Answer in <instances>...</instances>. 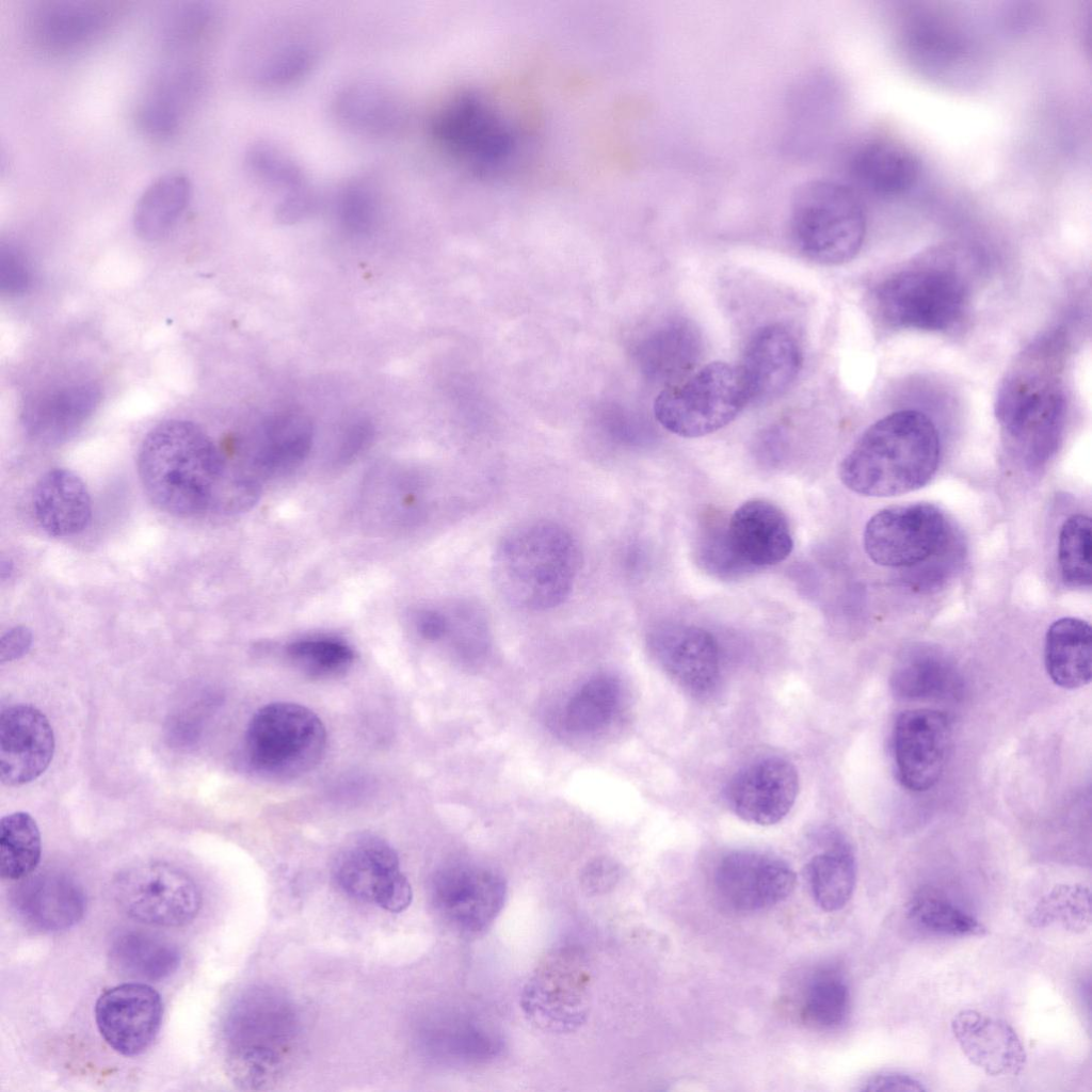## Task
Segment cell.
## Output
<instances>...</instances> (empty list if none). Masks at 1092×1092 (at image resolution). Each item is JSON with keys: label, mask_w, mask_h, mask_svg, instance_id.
<instances>
[{"label": "cell", "mask_w": 1092, "mask_h": 1092, "mask_svg": "<svg viewBox=\"0 0 1092 1092\" xmlns=\"http://www.w3.org/2000/svg\"><path fill=\"white\" fill-rule=\"evenodd\" d=\"M940 452L937 430L926 414L897 411L862 434L841 461L839 478L850 491L863 496L901 495L931 480Z\"/></svg>", "instance_id": "6da1fadb"}, {"label": "cell", "mask_w": 1092, "mask_h": 1092, "mask_svg": "<svg viewBox=\"0 0 1092 1092\" xmlns=\"http://www.w3.org/2000/svg\"><path fill=\"white\" fill-rule=\"evenodd\" d=\"M224 455L197 424L165 420L151 429L138 455V472L148 498L177 517L210 509Z\"/></svg>", "instance_id": "7a4b0ae2"}, {"label": "cell", "mask_w": 1092, "mask_h": 1092, "mask_svg": "<svg viewBox=\"0 0 1092 1092\" xmlns=\"http://www.w3.org/2000/svg\"><path fill=\"white\" fill-rule=\"evenodd\" d=\"M581 553L563 526L537 520L507 533L493 560L495 585L507 601L527 611L558 607L568 597Z\"/></svg>", "instance_id": "3957f363"}, {"label": "cell", "mask_w": 1092, "mask_h": 1092, "mask_svg": "<svg viewBox=\"0 0 1092 1092\" xmlns=\"http://www.w3.org/2000/svg\"><path fill=\"white\" fill-rule=\"evenodd\" d=\"M299 1022L293 1005L274 989L253 987L229 1008L224 1024L226 1070L243 1090H268L294 1055Z\"/></svg>", "instance_id": "277c9868"}, {"label": "cell", "mask_w": 1092, "mask_h": 1092, "mask_svg": "<svg viewBox=\"0 0 1092 1092\" xmlns=\"http://www.w3.org/2000/svg\"><path fill=\"white\" fill-rule=\"evenodd\" d=\"M995 416L1015 451L1029 464L1045 462L1057 449L1066 416L1058 362L1038 344L1013 366L996 396Z\"/></svg>", "instance_id": "5b68a950"}, {"label": "cell", "mask_w": 1092, "mask_h": 1092, "mask_svg": "<svg viewBox=\"0 0 1092 1092\" xmlns=\"http://www.w3.org/2000/svg\"><path fill=\"white\" fill-rule=\"evenodd\" d=\"M790 225L798 250L829 266L854 258L866 235L860 197L851 187L832 180H814L798 190Z\"/></svg>", "instance_id": "8992f818"}, {"label": "cell", "mask_w": 1092, "mask_h": 1092, "mask_svg": "<svg viewBox=\"0 0 1092 1092\" xmlns=\"http://www.w3.org/2000/svg\"><path fill=\"white\" fill-rule=\"evenodd\" d=\"M326 729L309 708L275 702L248 722L244 752L250 767L264 777L288 780L312 770L326 749Z\"/></svg>", "instance_id": "52a82bcc"}, {"label": "cell", "mask_w": 1092, "mask_h": 1092, "mask_svg": "<svg viewBox=\"0 0 1092 1092\" xmlns=\"http://www.w3.org/2000/svg\"><path fill=\"white\" fill-rule=\"evenodd\" d=\"M874 304L890 327L945 332L964 317L968 288L951 269L913 267L883 279L876 288Z\"/></svg>", "instance_id": "ba28073f"}, {"label": "cell", "mask_w": 1092, "mask_h": 1092, "mask_svg": "<svg viewBox=\"0 0 1092 1092\" xmlns=\"http://www.w3.org/2000/svg\"><path fill=\"white\" fill-rule=\"evenodd\" d=\"M750 403L738 366L712 362L656 398L654 413L669 432L686 438L711 434Z\"/></svg>", "instance_id": "9c48e42d"}, {"label": "cell", "mask_w": 1092, "mask_h": 1092, "mask_svg": "<svg viewBox=\"0 0 1092 1092\" xmlns=\"http://www.w3.org/2000/svg\"><path fill=\"white\" fill-rule=\"evenodd\" d=\"M591 974L584 954L575 947L549 952L525 984L520 1005L529 1021L550 1032H571L590 1010Z\"/></svg>", "instance_id": "30bf717a"}, {"label": "cell", "mask_w": 1092, "mask_h": 1092, "mask_svg": "<svg viewBox=\"0 0 1092 1092\" xmlns=\"http://www.w3.org/2000/svg\"><path fill=\"white\" fill-rule=\"evenodd\" d=\"M112 895L122 912L147 925L181 927L198 914L202 895L193 879L162 862H147L121 870Z\"/></svg>", "instance_id": "8fae6325"}, {"label": "cell", "mask_w": 1092, "mask_h": 1092, "mask_svg": "<svg viewBox=\"0 0 1092 1092\" xmlns=\"http://www.w3.org/2000/svg\"><path fill=\"white\" fill-rule=\"evenodd\" d=\"M954 534L938 508L911 503L877 512L866 524L863 542L876 564L912 568L942 550Z\"/></svg>", "instance_id": "7c38bea8"}, {"label": "cell", "mask_w": 1092, "mask_h": 1092, "mask_svg": "<svg viewBox=\"0 0 1092 1092\" xmlns=\"http://www.w3.org/2000/svg\"><path fill=\"white\" fill-rule=\"evenodd\" d=\"M334 878L348 896L387 912H402L412 902V887L397 852L374 834H357L346 842L336 858Z\"/></svg>", "instance_id": "4fadbf2b"}, {"label": "cell", "mask_w": 1092, "mask_h": 1092, "mask_svg": "<svg viewBox=\"0 0 1092 1092\" xmlns=\"http://www.w3.org/2000/svg\"><path fill=\"white\" fill-rule=\"evenodd\" d=\"M504 878L494 869L452 864L438 869L431 881V901L439 916L464 935L489 928L507 899Z\"/></svg>", "instance_id": "5bb4252c"}, {"label": "cell", "mask_w": 1092, "mask_h": 1092, "mask_svg": "<svg viewBox=\"0 0 1092 1092\" xmlns=\"http://www.w3.org/2000/svg\"><path fill=\"white\" fill-rule=\"evenodd\" d=\"M952 727L946 713L932 708L902 711L892 735V753L897 778L910 791L932 788L946 766Z\"/></svg>", "instance_id": "9a60e30c"}, {"label": "cell", "mask_w": 1092, "mask_h": 1092, "mask_svg": "<svg viewBox=\"0 0 1092 1092\" xmlns=\"http://www.w3.org/2000/svg\"><path fill=\"white\" fill-rule=\"evenodd\" d=\"M432 133L451 154L482 168L504 162L514 146L496 115L469 94L455 96L439 109Z\"/></svg>", "instance_id": "2e32d148"}, {"label": "cell", "mask_w": 1092, "mask_h": 1092, "mask_svg": "<svg viewBox=\"0 0 1092 1092\" xmlns=\"http://www.w3.org/2000/svg\"><path fill=\"white\" fill-rule=\"evenodd\" d=\"M163 1017L160 994L145 983H124L103 992L95 1003L100 1035L116 1053L134 1057L155 1041Z\"/></svg>", "instance_id": "e0dca14e"}, {"label": "cell", "mask_w": 1092, "mask_h": 1092, "mask_svg": "<svg viewBox=\"0 0 1092 1092\" xmlns=\"http://www.w3.org/2000/svg\"><path fill=\"white\" fill-rule=\"evenodd\" d=\"M649 651L680 688L692 695H709L721 675L719 644L708 630L688 624H664L648 636Z\"/></svg>", "instance_id": "ac0fdd59"}, {"label": "cell", "mask_w": 1092, "mask_h": 1092, "mask_svg": "<svg viewBox=\"0 0 1092 1092\" xmlns=\"http://www.w3.org/2000/svg\"><path fill=\"white\" fill-rule=\"evenodd\" d=\"M714 884L728 906L739 912H756L786 899L794 888L796 874L776 856L743 850L720 861Z\"/></svg>", "instance_id": "d6986e66"}, {"label": "cell", "mask_w": 1092, "mask_h": 1092, "mask_svg": "<svg viewBox=\"0 0 1092 1092\" xmlns=\"http://www.w3.org/2000/svg\"><path fill=\"white\" fill-rule=\"evenodd\" d=\"M799 792L796 767L781 757H767L737 772L726 787L729 808L742 820L758 825L782 821Z\"/></svg>", "instance_id": "ffe728a7"}, {"label": "cell", "mask_w": 1092, "mask_h": 1092, "mask_svg": "<svg viewBox=\"0 0 1092 1092\" xmlns=\"http://www.w3.org/2000/svg\"><path fill=\"white\" fill-rule=\"evenodd\" d=\"M54 734L36 707L16 704L0 717V777L6 786H21L41 776L54 754Z\"/></svg>", "instance_id": "44dd1931"}, {"label": "cell", "mask_w": 1092, "mask_h": 1092, "mask_svg": "<svg viewBox=\"0 0 1092 1092\" xmlns=\"http://www.w3.org/2000/svg\"><path fill=\"white\" fill-rule=\"evenodd\" d=\"M726 535L735 558L750 573L785 561L793 549L787 516L764 499L738 507L726 523Z\"/></svg>", "instance_id": "7402d4cb"}, {"label": "cell", "mask_w": 1092, "mask_h": 1092, "mask_svg": "<svg viewBox=\"0 0 1092 1092\" xmlns=\"http://www.w3.org/2000/svg\"><path fill=\"white\" fill-rule=\"evenodd\" d=\"M17 918L27 927L52 933L74 927L83 917L86 898L81 885L65 873L28 876L11 893Z\"/></svg>", "instance_id": "603a6c76"}, {"label": "cell", "mask_w": 1092, "mask_h": 1092, "mask_svg": "<svg viewBox=\"0 0 1092 1092\" xmlns=\"http://www.w3.org/2000/svg\"><path fill=\"white\" fill-rule=\"evenodd\" d=\"M802 352L793 334L781 324L758 330L738 366L750 402H766L784 394L802 367Z\"/></svg>", "instance_id": "cb8c5ba5"}, {"label": "cell", "mask_w": 1092, "mask_h": 1092, "mask_svg": "<svg viewBox=\"0 0 1092 1092\" xmlns=\"http://www.w3.org/2000/svg\"><path fill=\"white\" fill-rule=\"evenodd\" d=\"M100 398V389L93 382L71 383L38 392L25 404L23 429L38 444H62L93 415Z\"/></svg>", "instance_id": "d4e9b609"}, {"label": "cell", "mask_w": 1092, "mask_h": 1092, "mask_svg": "<svg viewBox=\"0 0 1092 1092\" xmlns=\"http://www.w3.org/2000/svg\"><path fill=\"white\" fill-rule=\"evenodd\" d=\"M952 1033L965 1057L991 1076H1014L1026 1064V1050L1006 1022L976 1010H962L951 1021Z\"/></svg>", "instance_id": "484cf974"}, {"label": "cell", "mask_w": 1092, "mask_h": 1092, "mask_svg": "<svg viewBox=\"0 0 1092 1092\" xmlns=\"http://www.w3.org/2000/svg\"><path fill=\"white\" fill-rule=\"evenodd\" d=\"M849 172L864 191L883 198L908 193L917 182L920 164L904 145L889 140L861 144L849 160Z\"/></svg>", "instance_id": "4316f807"}, {"label": "cell", "mask_w": 1092, "mask_h": 1092, "mask_svg": "<svg viewBox=\"0 0 1092 1092\" xmlns=\"http://www.w3.org/2000/svg\"><path fill=\"white\" fill-rule=\"evenodd\" d=\"M33 510L41 528L55 537L83 531L92 514L85 484L76 473L64 468L51 469L37 481Z\"/></svg>", "instance_id": "83f0119b"}, {"label": "cell", "mask_w": 1092, "mask_h": 1092, "mask_svg": "<svg viewBox=\"0 0 1092 1092\" xmlns=\"http://www.w3.org/2000/svg\"><path fill=\"white\" fill-rule=\"evenodd\" d=\"M312 425L296 414H280L268 419L248 452L246 469L256 477L282 475L299 466L310 451Z\"/></svg>", "instance_id": "f1b7e54d"}, {"label": "cell", "mask_w": 1092, "mask_h": 1092, "mask_svg": "<svg viewBox=\"0 0 1092 1092\" xmlns=\"http://www.w3.org/2000/svg\"><path fill=\"white\" fill-rule=\"evenodd\" d=\"M334 113L343 127L369 135L390 134L406 122L400 99L386 87L370 82L352 83L339 91Z\"/></svg>", "instance_id": "f546056e"}, {"label": "cell", "mask_w": 1092, "mask_h": 1092, "mask_svg": "<svg viewBox=\"0 0 1092 1092\" xmlns=\"http://www.w3.org/2000/svg\"><path fill=\"white\" fill-rule=\"evenodd\" d=\"M890 682L896 696L908 701L954 698L962 688L956 665L929 647L905 652L895 664Z\"/></svg>", "instance_id": "4dcf8cb0"}, {"label": "cell", "mask_w": 1092, "mask_h": 1092, "mask_svg": "<svg viewBox=\"0 0 1092 1092\" xmlns=\"http://www.w3.org/2000/svg\"><path fill=\"white\" fill-rule=\"evenodd\" d=\"M1044 660L1051 681L1063 689H1078L1092 677V632L1080 619L1055 621L1045 637Z\"/></svg>", "instance_id": "1f68e13d"}, {"label": "cell", "mask_w": 1092, "mask_h": 1092, "mask_svg": "<svg viewBox=\"0 0 1092 1092\" xmlns=\"http://www.w3.org/2000/svg\"><path fill=\"white\" fill-rule=\"evenodd\" d=\"M109 959L121 975L142 981H159L177 970L181 957L174 943L156 934L129 930L112 940Z\"/></svg>", "instance_id": "d6a6232c"}, {"label": "cell", "mask_w": 1092, "mask_h": 1092, "mask_svg": "<svg viewBox=\"0 0 1092 1092\" xmlns=\"http://www.w3.org/2000/svg\"><path fill=\"white\" fill-rule=\"evenodd\" d=\"M191 197V184L181 173H167L151 181L139 196L132 214L139 237L154 241L176 224Z\"/></svg>", "instance_id": "836d02e7"}, {"label": "cell", "mask_w": 1092, "mask_h": 1092, "mask_svg": "<svg viewBox=\"0 0 1092 1092\" xmlns=\"http://www.w3.org/2000/svg\"><path fill=\"white\" fill-rule=\"evenodd\" d=\"M807 879L812 895L824 911L842 909L855 888L856 863L853 851L844 839L837 838L808 863Z\"/></svg>", "instance_id": "e575fe53"}, {"label": "cell", "mask_w": 1092, "mask_h": 1092, "mask_svg": "<svg viewBox=\"0 0 1092 1092\" xmlns=\"http://www.w3.org/2000/svg\"><path fill=\"white\" fill-rule=\"evenodd\" d=\"M102 20L103 16L96 7L53 3L38 10L31 26L39 44L52 49H67L96 34Z\"/></svg>", "instance_id": "d590c367"}, {"label": "cell", "mask_w": 1092, "mask_h": 1092, "mask_svg": "<svg viewBox=\"0 0 1092 1092\" xmlns=\"http://www.w3.org/2000/svg\"><path fill=\"white\" fill-rule=\"evenodd\" d=\"M621 684L608 674L588 679L568 700L564 711L566 727L589 734L604 728L612 720L621 702Z\"/></svg>", "instance_id": "8d00e7d4"}, {"label": "cell", "mask_w": 1092, "mask_h": 1092, "mask_svg": "<svg viewBox=\"0 0 1092 1092\" xmlns=\"http://www.w3.org/2000/svg\"><path fill=\"white\" fill-rule=\"evenodd\" d=\"M42 838L35 819L26 812L4 816L0 822V872L3 879L21 880L37 867Z\"/></svg>", "instance_id": "74e56055"}, {"label": "cell", "mask_w": 1092, "mask_h": 1092, "mask_svg": "<svg viewBox=\"0 0 1092 1092\" xmlns=\"http://www.w3.org/2000/svg\"><path fill=\"white\" fill-rule=\"evenodd\" d=\"M702 342L689 322L676 321L663 327L652 340L648 366L656 375L676 382L686 376L698 360Z\"/></svg>", "instance_id": "f35d334b"}, {"label": "cell", "mask_w": 1092, "mask_h": 1092, "mask_svg": "<svg viewBox=\"0 0 1092 1092\" xmlns=\"http://www.w3.org/2000/svg\"><path fill=\"white\" fill-rule=\"evenodd\" d=\"M429 1033L433 1050L457 1061H485L494 1058L502 1047L501 1040L493 1030L465 1017L448 1021Z\"/></svg>", "instance_id": "ab89813d"}, {"label": "cell", "mask_w": 1092, "mask_h": 1092, "mask_svg": "<svg viewBox=\"0 0 1092 1092\" xmlns=\"http://www.w3.org/2000/svg\"><path fill=\"white\" fill-rule=\"evenodd\" d=\"M908 913L917 926L937 935L983 936L987 932L977 918L948 899L932 893L915 896L909 904Z\"/></svg>", "instance_id": "60d3db41"}, {"label": "cell", "mask_w": 1092, "mask_h": 1092, "mask_svg": "<svg viewBox=\"0 0 1092 1092\" xmlns=\"http://www.w3.org/2000/svg\"><path fill=\"white\" fill-rule=\"evenodd\" d=\"M290 662L314 678L335 677L346 672L354 660L352 648L341 640L327 637L304 638L287 647Z\"/></svg>", "instance_id": "b9f144b4"}, {"label": "cell", "mask_w": 1092, "mask_h": 1092, "mask_svg": "<svg viewBox=\"0 0 1092 1092\" xmlns=\"http://www.w3.org/2000/svg\"><path fill=\"white\" fill-rule=\"evenodd\" d=\"M1091 519L1083 514L1069 517L1062 525L1058 544V562L1065 584L1072 588L1091 585Z\"/></svg>", "instance_id": "7bdbcfd3"}, {"label": "cell", "mask_w": 1092, "mask_h": 1092, "mask_svg": "<svg viewBox=\"0 0 1092 1092\" xmlns=\"http://www.w3.org/2000/svg\"><path fill=\"white\" fill-rule=\"evenodd\" d=\"M245 164L256 179L282 191L280 198L309 188L300 165L274 145H252L246 151Z\"/></svg>", "instance_id": "ee69618b"}, {"label": "cell", "mask_w": 1092, "mask_h": 1092, "mask_svg": "<svg viewBox=\"0 0 1092 1092\" xmlns=\"http://www.w3.org/2000/svg\"><path fill=\"white\" fill-rule=\"evenodd\" d=\"M850 1008V992L844 978L833 971L812 980L803 1005V1016L821 1028L839 1026Z\"/></svg>", "instance_id": "f6af8a7d"}, {"label": "cell", "mask_w": 1092, "mask_h": 1092, "mask_svg": "<svg viewBox=\"0 0 1092 1092\" xmlns=\"http://www.w3.org/2000/svg\"><path fill=\"white\" fill-rule=\"evenodd\" d=\"M315 58V51L308 44L286 42L257 60L253 77L262 85H287L304 77L312 67Z\"/></svg>", "instance_id": "bcb514c9"}, {"label": "cell", "mask_w": 1092, "mask_h": 1092, "mask_svg": "<svg viewBox=\"0 0 1092 1092\" xmlns=\"http://www.w3.org/2000/svg\"><path fill=\"white\" fill-rule=\"evenodd\" d=\"M695 557L706 573L720 579H736L750 573L732 552L726 535V523L722 520H704L697 532Z\"/></svg>", "instance_id": "7dc6e473"}, {"label": "cell", "mask_w": 1092, "mask_h": 1092, "mask_svg": "<svg viewBox=\"0 0 1092 1092\" xmlns=\"http://www.w3.org/2000/svg\"><path fill=\"white\" fill-rule=\"evenodd\" d=\"M1039 924L1061 920L1066 928L1083 930L1090 924L1089 890L1082 886H1059L1035 910Z\"/></svg>", "instance_id": "c3c4849f"}, {"label": "cell", "mask_w": 1092, "mask_h": 1092, "mask_svg": "<svg viewBox=\"0 0 1092 1092\" xmlns=\"http://www.w3.org/2000/svg\"><path fill=\"white\" fill-rule=\"evenodd\" d=\"M336 200L339 220L346 228L354 232L371 228L376 219L378 199L368 183L349 182L339 191Z\"/></svg>", "instance_id": "681fc988"}, {"label": "cell", "mask_w": 1092, "mask_h": 1092, "mask_svg": "<svg viewBox=\"0 0 1092 1092\" xmlns=\"http://www.w3.org/2000/svg\"><path fill=\"white\" fill-rule=\"evenodd\" d=\"M136 121L151 136H166L177 127L178 111L172 98L158 96L145 101L139 109Z\"/></svg>", "instance_id": "f907efd6"}, {"label": "cell", "mask_w": 1092, "mask_h": 1092, "mask_svg": "<svg viewBox=\"0 0 1092 1092\" xmlns=\"http://www.w3.org/2000/svg\"><path fill=\"white\" fill-rule=\"evenodd\" d=\"M29 283L30 274L22 256L11 246H2L0 252L2 291L9 294H18L28 288Z\"/></svg>", "instance_id": "816d5d0a"}, {"label": "cell", "mask_w": 1092, "mask_h": 1092, "mask_svg": "<svg viewBox=\"0 0 1092 1092\" xmlns=\"http://www.w3.org/2000/svg\"><path fill=\"white\" fill-rule=\"evenodd\" d=\"M620 878V868L612 860L598 857L583 868L580 876L582 888L589 895H600L613 888Z\"/></svg>", "instance_id": "f5cc1de1"}, {"label": "cell", "mask_w": 1092, "mask_h": 1092, "mask_svg": "<svg viewBox=\"0 0 1092 1092\" xmlns=\"http://www.w3.org/2000/svg\"><path fill=\"white\" fill-rule=\"evenodd\" d=\"M373 427L369 421L353 422L343 433L337 451L338 462H347L355 457L371 440Z\"/></svg>", "instance_id": "db71d44e"}, {"label": "cell", "mask_w": 1092, "mask_h": 1092, "mask_svg": "<svg viewBox=\"0 0 1092 1092\" xmlns=\"http://www.w3.org/2000/svg\"><path fill=\"white\" fill-rule=\"evenodd\" d=\"M861 1090L920 1092L927 1089L922 1082L910 1075L897 1072H883L869 1077Z\"/></svg>", "instance_id": "11a10c76"}, {"label": "cell", "mask_w": 1092, "mask_h": 1092, "mask_svg": "<svg viewBox=\"0 0 1092 1092\" xmlns=\"http://www.w3.org/2000/svg\"><path fill=\"white\" fill-rule=\"evenodd\" d=\"M32 632L26 626H15L2 635L0 662H11L25 656L32 645Z\"/></svg>", "instance_id": "9f6ffc18"}, {"label": "cell", "mask_w": 1092, "mask_h": 1092, "mask_svg": "<svg viewBox=\"0 0 1092 1092\" xmlns=\"http://www.w3.org/2000/svg\"><path fill=\"white\" fill-rule=\"evenodd\" d=\"M416 627L424 639L436 641L449 631V620L438 611L424 610L417 615Z\"/></svg>", "instance_id": "6f0895ef"}, {"label": "cell", "mask_w": 1092, "mask_h": 1092, "mask_svg": "<svg viewBox=\"0 0 1092 1092\" xmlns=\"http://www.w3.org/2000/svg\"><path fill=\"white\" fill-rule=\"evenodd\" d=\"M13 572V562L9 558H2L0 564L1 579L4 581L10 578Z\"/></svg>", "instance_id": "680465c9"}]
</instances>
